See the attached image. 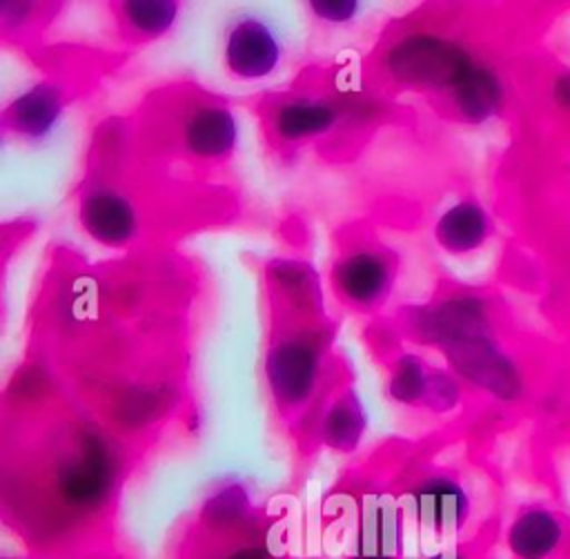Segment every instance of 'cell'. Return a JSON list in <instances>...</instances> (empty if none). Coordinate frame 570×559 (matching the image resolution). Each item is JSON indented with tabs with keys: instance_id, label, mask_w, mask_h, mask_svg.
Masks as SVG:
<instances>
[{
	"instance_id": "6da1fadb",
	"label": "cell",
	"mask_w": 570,
	"mask_h": 559,
	"mask_svg": "<svg viewBox=\"0 0 570 559\" xmlns=\"http://www.w3.org/2000/svg\"><path fill=\"white\" fill-rule=\"evenodd\" d=\"M414 332L436 345L450 365L470 383L497 399H517L523 390L517 365L490 336V323L481 298L456 294L439 305L419 310L412 321Z\"/></svg>"
},
{
	"instance_id": "7a4b0ae2",
	"label": "cell",
	"mask_w": 570,
	"mask_h": 559,
	"mask_svg": "<svg viewBox=\"0 0 570 559\" xmlns=\"http://www.w3.org/2000/svg\"><path fill=\"white\" fill-rule=\"evenodd\" d=\"M472 65L474 60L461 45L432 33L405 36L387 53L392 78L410 87L448 94Z\"/></svg>"
},
{
	"instance_id": "3957f363",
	"label": "cell",
	"mask_w": 570,
	"mask_h": 559,
	"mask_svg": "<svg viewBox=\"0 0 570 559\" xmlns=\"http://www.w3.org/2000/svg\"><path fill=\"white\" fill-rule=\"evenodd\" d=\"M283 62L281 33L261 16L234 18L223 36V65L236 80H263Z\"/></svg>"
},
{
	"instance_id": "277c9868",
	"label": "cell",
	"mask_w": 570,
	"mask_h": 559,
	"mask_svg": "<svg viewBox=\"0 0 570 559\" xmlns=\"http://www.w3.org/2000/svg\"><path fill=\"white\" fill-rule=\"evenodd\" d=\"M321 367L318 345L305 336H289L274 343L265 359V374L274 399L283 408L305 403L316 385Z\"/></svg>"
},
{
	"instance_id": "5b68a950",
	"label": "cell",
	"mask_w": 570,
	"mask_h": 559,
	"mask_svg": "<svg viewBox=\"0 0 570 559\" xmlns=\"http://www.w3.org/2000/svg\"><path fill=\"white\" fill-rule=\"evenodd\" d=\"M336 294L352 307L372 310L385 301L394 283V267L387 256L374 249L343 254L332 267Z\"/></svg>"
},
{
	"instance_id": "8992f818",
	"label": "cell",
	"mask_w": 570,
	"mask_h": 559,
	"mask_svg": "<svg viewBox=\"0 0 570 559\" xmlns=\"http://www.w3.org/2000/svg\"><path fill=\"white\" fill-rule=\"evenodd\" d=\"M78 220L94 241L109 247L129 245L140 227L134 203L109 185H96L80 198Z\"/></svg>"
},
{
	"instance_id": "52a82bcc",
	"label": "cell",
	"mask_w": 570,
	"mask_h": 559,
	"mask_svg": "<svg viewBox=\"0 0 570 559\" xmlns=\"http://www.w3.org/2000/svg\"><path fill=\"white\" fill-rule=\"evenodd\" d=\"M410 506L416 521L434 535L456 532L470 514L465 488L448 474H432L419 481L410 490Z\"/></svg>"
},
{
	"instance_id": "ba28073f",
	"label": "cell",
	"mask_w": 570,
	"mask_h": 559,
	"mask_svg": "<svg viewBox=\"0 0 570 559\" xmlns=\"http://www.w3.org/2000/svg\"><path fill=\"white\" fill-rule=\"evenodd\" d=\"M65 91L56 82H36L4 107V129L29 143L45 140L58 127L65 114Z\"/></svg>"
},
{
	"instance_id": "9c48e42d",
	"label": "cell",
	"mask_w": 570,
	"mask_h": 559,
	"mask_svg": "<svg viewBox=\"0 0 570 559\" xmlns=\"http://www.w3.org/2000/svg\"><path fill=\"white\" fill-rule=\"evenodd\" d=\"M183 147L198 160H223L238 143V122L229 107L207 102L189 111L180 129Z\"/></svg>"
},
{
	"instance_id": "30bf717a",
	"label": "cell",
	"mask_w": 570,
	"mask_h": 559,
	"mask_svg": "<svg viewBox=\"0 0 570 559\" xmlns=\"http://www.w3.org/2000/svg\"><path fill=\"white\" fill-rule=\"evenodd\" d=\"M563 541L557 514L543 506L523 508L510 523L505 543L517 559H548Z\"/></svg>"
},
{
	"instance_id": "8fae6325",
	"label": "cell",
	"mask_w": 570,
	"mask_h": 559,
	"mask_svg": "<svg viewBox=\"0 0 570 559\" xmlns=\"http://www.w3.org/2000/svg\"><path fill=\"white\" fill-rule=\"evenodd\" d=\"M490 236V216L476 200H456L434 225V238L448 254L461 256L479 249Z\"/></svg>"
},
{
	"instance_id": "7c38bea8",
	"label": "cell",
	"mask_w": 570,
	"mask_h": 559,
	"mask_svg": "<svg viewBox=\"0 0 570 559\" xmlns=\"http://www.w3.org/2000/svg\"><path fill=\"white\" fill-rule=\"evenodd\" d=\"M338 120L334 102L314 96H296L274 111V131L285 143H301L325 134Z\"/></svg>"
},
{
	"instance_id": "4fadbf2b",
	"label": "cell",
	"mask_w": 570,
	"mask_h": 559,
	"mask_svg": "<svg viewBox=\"0 0 570 559\" xmlns=\"http://www.w3.org/2000/svg\"><path fill=\"white\" fill-rule=\"evenodd\" d=\"M448 96L456 114L468 122H483L499 114L503 105L499 76L481 62H474Z\"/></svg>"
},
{
	"instance_id": "5bb4252c",
	"label": "cell",
	"mask_w": 570,
	"mask_h": 559,
	"mask_svg": "<svg viewBox=\"0 0 570 559\" xmlns=\"http://www.w3.org/2000/svg\"><path fill=\"white\" fill-rule=\"evenodd\" d=\"M180 13L176 2H120L116 7L122 33L138 42L158 40L171 31Z\"/></svg>"
},
{
	"instance_id": "9a60e30c",
	"label": "cell",
	"mask_w": 570,
	"mask_h": 559,
	"mask_svg": "<svg viewBox=\"0 0 570 559\" xmlns=\"http://www.w3.org/2000/svg\"><path fill=\"white\" fill-rule=\"evenodd\" d=\"M365 410L356 392L347 390L334 399L323 416V441L341 452H350L358 445L365 432Z\"/></svg>"
},
{
	"instance_id": "2e32d148",
	"label": "cell",
	"mask_w": 570,
	"mask_h": 559,
	"mask_svg": "<svg viewBox=\"0 0 570 559\" xmlns=\"http://www.w3.org/2000/svg\"><path fill=\"white\" fill-rule=\"evenodd\" d=\"M434 372H436V367L425 365L414 354L399 356L392 367L390 383H387L390 396L405 405H425Z\"/></svg>"
},
{
	"instance_id": "e0dca14e",
	"label": "cell",
	"mask_w": 570,
	"mask_h": 559,
	"mask_svg": "<svg viewBox=\"0 0 570 559\" xmlns=\"http://www.w3.org/2000/svg\"><path fill=\"white\" fill-rule=\"evenodd\" d=\"M309 11L321 22L347 24L358 16L361 4L352 0H323V2H309Z\"/></svg>"
},
{
	"instance_id": "ac0fdd59",
	"label": "cell",
	"mask_w": 570,
	"mask_h": 559,
	"mask_svg": "<svg viewBox=\"0 0 570 559\" xmlns=\"http://www.w3.org/2000/svg\"><path fill=\"white\" fill-rule=\"evenodd\" d=\"M212 559H272L269 550L256 541H236L225 548L223 555H214Z\"/></svg>"
},
{
	"instance_id": "d6986e66",
	"label": "cell",
	"mask_w": 570,
	"mask_h": 559,
	"mask_svg": "<svg viewBox=\"0 0 570 559\" xmlns=\"http://www.w3.org/2000/svg\"><path fill=\"white\" fill-rule=\"evenodd\" d=\"M552 94H554V100H557L559 107L570 109V71L557 76L554 87H552Z\"/></svg>"
},
{
	"instance_id": "ffe728a7",
	"label": "cell",
	"mask_w": 570,
	"mask_h": 559,
	"mask_svg": "<svg viewBox=\"0 0 570 559\" xmlns=\"http://www.w3.org/2000/svg\"><path fill=\"white\" fill-rule=\"evenodd\" d=\"M425 559H465V557L459 550H443V552H434V555H430Z\"/></svg>"
},
{
	"instance_id": "44dd1931",
	"label": "cell",
	"mask_w": 570,
	"mask_h": 559,
	"mask_svg": "<svg viewBox=\"0 0 570 559\" xmlns=\"http://www.w3.org/2000/svg\"><path fill=\"white\" fill-rule=\"evenodd\" d=\"M350 559H392V557H383V555H372V552H356Z\"/></svg>"
}]
</instances>
